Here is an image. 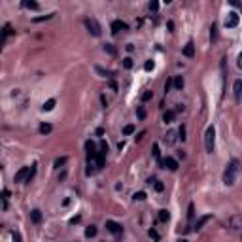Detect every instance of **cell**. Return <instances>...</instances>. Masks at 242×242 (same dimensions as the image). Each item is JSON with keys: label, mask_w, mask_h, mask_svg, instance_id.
Returning a JSON list of instances; mask_svg holds the SVG:
<instances>
[{"label": "cell", "mask_w": 242, "mask_h": 242, "mask_svg": "<svg viewBox=\"0 0 242 242\" xmlns=\"http://www.w3.org/2000/svg\"><path fill=\"white\" fill-rule=\"evenodd\" d=\"M238 170H240V163H238V159H233L229 165H227L225 172H223V183H225V186H233V183L237 182Z\"/></svg>", "instance_id": "cell-1"}, {"label": "cell", "mask_w": 242, "mask_h": 242, "mask_svg": "<svg viewBox=\"0 0 242 242\" xmlns=\"http://www.w3.org/2000/svg\"><path fill=\"white\" fill-rule=\"evenodd\" d=\"M214 146H216V129H214V125H210L204 132V148L208 153H212L214 151Z\"/></svg>", "instance_id": "cell-2"}, {"label": "cell", "mask_w": 242, "mask_h": 242, "mask_svg": "<svg viewBox=\"0 0 242 242\" xmlns=\"http://www.w3.org/2000/svg\"><path fill=\"white\" fill-rule=\"evenodd\" d=\"M83 23H85V27H87V30L91 32V34H93V36H100V25H98V21L95 19V17H87V19H85L83 21Z\"/></svg>", "instance_id": "cell-3"}, {"label": "cell", "mask_w": 242, "mask_h": 242, "mask_svg": "<svg viewBox=\"0 0 242 242\" xmlns=\"http://www.w3.org/2000/svg\"><path fill=\"white\" fill-rule=\"evenodd\" d=\"M85 149H87V163H95V155H97V144L87 140L85 142Z\"/></svg>", "instance_id": "cell-4"}, {"label": "cell", "mask_w": 242, "mask_h": 242, "mask_svg": "<svg viewBox=\"0 0 242 242\" xmlns=\"http://www.w3.org/2000/svg\"><path fill=\"white\" fill-rule=\"evenodd\" d=\"M238 21H240L238 13H237V11H231L229 15H227V19H225V27H227V28H234V27L238 25Z\"/></svg>", "instance_id": "cell-5"}, {"label": "cell", "mask_w": 242, "mask_h": 242, "mask_svg": "<svg viewBox=\"0 0 242 242\" xmlns=\"http://www.w3.org/2000/svg\"><path fill=\"white\" fill-rule=\"evenodd\" d=\"M119 30H129V25H127L125 21H121V19L112 21V32L113 34H119Z\"/></svg>", "instance_id": "cell-6"}, {"label": "cell", "mask_w": 242, "mask_h": 242, "mask_svg": "<svg viewBox=\"0 0 242 242\" xmlns=\"http://www.w3.org/2000/svg\"><path fill=\"white\" fill-rule=\"evenodd\" d=\"M10 34H13V28H11V25H4L2 32H0V51H2V47H4V44H6V38H8Z\"/></svg>", "instance_id": "cell-7"}, {"label": "cell", "mask_w": 242, "mask_h": 242, "mask_svg": "<svg viewBox=\"0 0 242 242\" xmlns=\"http://www.w3.org/2000/svg\"><path fill=\"white\" fill-rule=\"evenodd\" d=\"M161 165H163V168H168V170H178V161L174 159V157H165L161 161Z\"/></svg>", "instance_id": "cell-8"}, {"label": "cell", "mask_w": 242, "mask_h": 242, "mask_svg": "<svg viewBox=\"0 0 242 242\" xmlns=\"http://www.w3.org/2000/svg\"><path fill=\"white\" fill-rule=\"evenodd\" d=\"M106 229H108L112 234H121L123 227H121L119 223H116V221H106Z\"/></svg>", "instance_id": "cell-9"}, {"label": "cell", "mask_w": 242, "mask_h": 242, "mask_svg": "<svg viewBox=\"0 0 242 242\" xmlns=\"http://www.w3.org/2000/svg\"><path fill=\"white\" fill-rule=\"evenodd\" d=\"M28 167H23V168H19L17 172H15V176H13V182H23V180H27V174H28Z\"/></svg>", "instance_id": "cell-10"}, {"label": "cell", "mask_w": 242, "mask_h": 242, "mask_svg": "<svg viewBox=\"0 0 242 242\" xmlns=\"http://www.w3.org/2000/svg\"><path fill=\"white\" fill-rule=\"evenodd\" d=\"M240 219H242V218H240V214H234V216L229 219V221H227V225H229L233 231H238V227H240Z\"/></svg>", "instance_id": "cell-11"}, {"label": "cell", "mask_w": 242, "mask_h": 242, "mask_svg": "<svg viewBox=\"0 0 242 242\" xmlns=\"http://www.w3.org/2000/svg\"><path fill=\"white\" fill-rule=\"evenodd\" d=\"M183 55L189 57V59L195 57V44H193V42H187V44H186V47H183Z\"/></svg>", "instance_id": "cell-12"}, {"label": "cell", "mask_w": 242, "mask_h": 242, "mask_svg": "<svg viewBox=\"0 0 242 242\" xmlns=\"http://www.w3.org/2000/svg\"><path fill=\"white\" fill-rule=\"evenodd\" d=\"M240 95H242V81L237 80L234 81V100L240 102Z\"/></svg>", "instance_id": "cell-13"}, {"label": "cell", "mask_w": 242, "mask_h": 242, "mask_svg": "<svg viewBox=\"0 0 242 242\" xmlns=\"http://www.w3.org/2000/svg\"><path fill=\"white\" fill-rule=\"evenodd\" d=\"M174 117H176V112L174 110H167L165 113H163V121H165V123H172Z\"/></svg>", "instance_id": "cell-14"}, {"label": "cell", "mask_w": 242, "mask_h": 242, "mask_svg": "<svg viewBox=\"0 0 242 242\" xmlns=\"http://www.w3.org/2000/svg\"><path fill=\"white\" fill-rule=\"evenodd\" d=\"M30 219H32V223H40L42 221V212L40 210H32L30 212Z\"/></svg>", "instance_id": "cell-15"}, {"label": "cell", "mask_w": 242, "mask_h": 242, "mask_svg": "<svg viewBox=\"0 0 242 242\" xmlns=\"http://www.w3.org/2000/svg\"><path fill=\"white\" fill-rule=\"evenodd\" d=\"M165 142H167L168 146L174 144V142H176V132H174V131H168V132L165 134Z\"/></svg>", "instance_id": "cell-16"}, {"label": "cell", "mask_w": 242, "mask_h": 242, "mask_svg": "<svg viewBox=\"0 0 242 242\" xmlns=\"http://www.w3.org/2000/svg\"><path fill=\"white\" fill-rule=\"evenodd\" d=\"M210 218H212V216H202V218H201V219H199V221L195 223V231H199V229H202V225H204L206 221H210Z\"/></svg>", "instance_id": "cell-17"}, {"label": "cell", "mask_w": 242, "mask_h": 242, "mask_svg": "<svg viewBox=\"0 0 242 242\" xmlns=\"http://www.w3.org/2000/svg\"><path fill=\"white\" fill-rule=\"evenodd\" d=\"M23 6H25V8H28V10H38L40 8V4L38 2H32V0H25Z\"/></svg>", "instance_id": "cell-18"}, {"label": "cell", "mask_w": 242, "mask_h": 242, "mask_svg": "<svg viewBox=\"0 0 242 242\" xmlns=\"http://www.w3.org/2000/svg\"><path fill=\"white\" fill-rule=\"evenodd\" d=\"M168 219H170L168 210H159V221H168Z\"/></svg>", "instance_id": "cell-19"}, {"label": "cell", "mask_w": 242, "mask_h": 242, "mask_svg": "<svg viewBox=\"0 0 242 242\" xmlns=\"http://www.w3.org/2000/svg\"><path fill=\"white\" fill-rule=\"evenodd\" d=\"M95 234H97V227H95V225H89L87 229H85V237L91 238V237H95Z\"/></svg>", "instance_id": "cell-20"}, {"label": "cell", "mask_w": 242, "mask_h": 242, "mask_svg": "<svg viewBox=\"0 0 242 242\" xmlns=\"http://www.w3.org/2000/svg\"><path fill=\"white\" fill-rule=\"evenodd\" d=\"M172 83H174V87H176V89H182V87H183V78H182V76H176Z\"/></svg>", "instance_id": "cell-21"}, {"label": "cell", "mask_w": 242, "mask_h": 242, "mask_svg": "<svg viewBox=\"0 0 242 242\" xmlns=\"http://www.w3.org/2000/svg\"><path fill=\"white\" fill-rule=\"evenodd\" d=\"M53 106H55V100H53V98H49L47 102H44V106H42V110L49 112V110H53Z\"/></svg>", "instance_id": "cell-22"}, {"label": "cell", "mask_w": 242, "mask_h": 242, "mask_svg": "<svg viewBox=\"0 0 242 242\" xmlns=\"http://www.w3.org/2000/svg\"><path fill=\"white\" fill-rule=\"evenodd\" d=\"M104 51H106V53H110V55H116V53H117V49L113 47L112 44H104Z\"/></svg>", "instance_id": "cell-23"}, {"label": "cell", "mask_w": 242, "mask_h": 242, "mask_svg": "<svg viewBox=\"0 0 242 242\" xmlns=\"http://www.w3.org/2000/svg\"><path fill=\"white\" fill-rule=\"evenodd\" d=\"M40 132H42V134L51 132V125H49V123H42V125H40Z\"/></svg>", "instance_id": "cell-24"}, {"label": "cell", "mask_w": 242, "mask_h": 242, "mask_svg": "<svg viewBox=\"0 0 242 242\" xmlns=\"http://www.w3.org/2000/svg\"><path fill=\"white\" fill-rule=\"evenodd\" d=\"M151 97H153V91H144V93H142V102L151 100Z\"/></svg>", "instance_id": "cell-25"}, {"label": "cell", "mask_w": 242, "mask_h": 242, "mask_svg": "<svg viewBox=\"0 0 242 242\" xmlns=\"http://www.w3.org/2000/svg\"><path fill=\"white\" fill-rule=\"evenodd\" d=\"M34 174H36V165H32V168L28 170V174H27V180H25V182L28 183V182H30L32 178H34Z\"/></svg>", "instance_id": "cell-26"}, {"label": "cell", "mask_w": 242, "mask_h": 242, "mask_svg": "<svg viewBox=\"0 0 242 242\" xmlns=\"http://www.w3.org/2000/svg\"><path fill=\"white\" fill-rule=\"evenodd\" d=\"M123 68H127V70L132 68V59H131V57H125V59H123Z\"/></svg>", "instance_id": "cell-27"}, {"label": "cell", "mask_w": 242, "mask_h": 242, "mask_svg": "<svg viewBox=\"0 0 242 242\" xmlns=\"http://www.w3.org/2000/svg\"><path fill=\"white\" fill-rule=\"evenodd\" d=\"M132 199H134V201H144V199H146V193H144V191H138V193L132 195Z\"/></svg>", "instance_id": "cell-28"}, {"label": "cell", "mask_w": 242, "mask_h": 242, "mask_svg": "<svg viewBox=\"0 0 242 242\" xmlns=\"http://www.w3.org/2000/svg\"><path fill=\"white\" fill-rule=\"evenodd\" d=\"M153 157H155V159H157V161L161 163V151H159V146H157V144L153 146Z\"/></svg>", "instance_id": "cell-29"}, {"label": "cell", "mask_w": 242, "mask_h": 242, "mask_svg": "<svg viewBox=\"0 0 242 242\" xmlns=\"http://www.w3.org/2000/svg\"><path fill=\"white\" fill-rule=\"evenodd\" d=\"M193 216H195V206L189 204V208H187V219H193Z\"/></svg>", "instance_id": "cell-30"}, {"label": "cell", "mask_w": 242, "mask_h": 242, "mask_svg": "<svg viewBox=\"0 0 242 242\" xmlns=\"http://www.w3.org/2000/svg\"><path fill=\"white\" fill-rule=\"evenodd\" d=\"M136 116H138V119H144V117H146V110L142 108V106H138V110H136Z\"/></svg>", "instance_id": "cell-31"}, {"label": "cell", "mask_w": 242, "mask_h": 242, "mask_svg": "<svg viewBox=\"0 0 242 242\" xmlns=\"http://www.w3.org/2000/svg\"><path fill=\"white\" fill-rule=\"evenodd\" d=\"M134 132V125H127L125 129H123V134H127V136H129V134H132Z\"/></svg>", "instance_id": "cell-32"}, {"label": "cell", "mask_w": 242, "mask_h": 242, "mask_svg": "<svg viewBox=\"0 0 242 242\" xmlns=\"http://www.w3.org/2000/svg\"><path fill=\"white\" fill-rule=\"evenodd\" d=\"M153 187L157 189V191H163V189H165V186H163V183H161L159 180H153Z\"/></svg>", "instance_id": "cell-33"}, {"label": "cell", "mask_w": 242, "mask_h": 242, "mask_svg": "<svg viewBox=\"0 0 242 242\" xmlns=\"http://www.w3.org/2000/svg\"><path fill=\"white\" fill-rule=\"evenodd\" d=\"M178 134H180V140H182V142L186 140V127H183V125L180 127V131H178Z\"/></svg>", "instance_id": "cell-34"}, {"label": "cell", "mask_w": 242, "mask_h": 242, "mask_svg": "<svg viewBox=\"0 0 242 242\" xmlns=\"http://www.w3.org/2000/svg\"><path fill=\"white\" fill-rule=\"evenodd\" d=\"M149 237H151L153 240H159V233L155 231V229H149Z\"/></svg>", "instance_id": "cell-35"}, {"label": "cell", "mask_w": 242, "mask_h": 242, "mask_svg": "<svg viewBox=\"0 0 242 242\" xmlns=\"http://www.w3.org/2000/svg\"><path fill=\"white\" fill-rule=\"evenodd\" d=\"M144 68H146V70H153V68H155V62H153V61H148L146 65H144Z\"/></svg>", "instance_id": "cell-36"}, {"label": "cell", "mask_w": 242, "mask_h": 242, "mask_svg": "<svg viewBox=\"0 0 242 242\" xmlns=\"http://www.w3.org/2000/svg\"><path fill=\"white\" fill-rule=\"evenodd\" d=\"M65 163H66V157H61V159L55 161V167H61V165H65Z\"/></svg>", "instance_id": "cell-37"}, {"label": "cell", "mask_w": 242, "mask_h": 242, "mask_svg": "<svg viewBox=\"0 0 242 242\" xmlns=\"http://www.w3.org/2000/svg\"><path fill=\"white\" fill-rule=\"evenodd\" d=\"M170 87H172V80H167V83H165V93H168Z\"/></svg>", "instance_id": "cell-38"}, {"label": "cell", "mask_w": 242, "mask_h": 242, "mask_svg": "<svg viewBox=\"0 0 242 242\" xmlns=\"http://www.w3.org/2000/svg\"><path fill=\"white\" fill-rule=\"evenodd\" d=\"M53 15H46V17H36L34 19V23H40V21H47V19H51Z\"/></svg>", "instance_id": "cell-39"}, {"label": "cell", "mask_w": 242, "mask_h": 242, "mask_svg": "<svg viewBox=\"0 0 242 242\" xmlns=\"http://www.w3.org/2000/svg\"><path fill=\"white\" fill-rule=\"evenodd\" d=\"M97 72L98 74H102V76H110V72H106L104 68H100V66H97Z\"/></svg>", "instance_id": "cell-40"}, {"label": "cell", "mask_w": 242, "mask_h": 242, "mask_svg": "<svg viewBox=\"0 0 242 242\" xmlns=\"http://www.w3.org/2000/svg\"><path fill=\"white\" fill-rule=\"evenodd\" d=\"M157 8H159L157 2H151V4H149V10H151V11H157Z\"/></svg>", "instance_id": "cell-41"}, {"label": "cell", "mask_w": 242, "mask_h": 242, "mask_svg": "<svg viewBox=\"0 0 242 242\" xmlns=\"http://www.w3.org/2000/svg\"><path fill=\"white\" fill-rule=\"evenodd\" d=\"M13 242H21V234L19 233H13Z\"/></svg>", "instance_id": "cell-42"}, {"label": "cell", "mask_w": 242, "mask_h": 242, "mask_svg": "<svg viewBox=\"0 0 242 242\" xmlns=\"http://www.w3.org/2000/svg\"><path fill=\"white\" fill-rule=\"evenodd\" d=\"M110 87H112L113 91H117V83H116V81H113V80H112V81H110Z\"/></svg>", "instance_id": "cell-43"}, {"label": "cell", "mask_w": 242, "mask_h": 242, "mask_svg": "<svg viewBox=\"0 0 242 242\" xmlns=\"http://www.w3.org/2000/svg\"><path fill=\"white\" fill-rule=\"evenodd\" d=\"M144 136H146V131H142V132L138 134V136H136V140H142V138H144Z\"/></svg>", "instance_id": "cell-44"}, {"label": "cell", "mask_w": 242, "mask_h": 242, "mask_svg": "<svg viewBox=\"0 0 242 242\" xmlns=\"http://www.w3.org/2000/svg\"><path fill=\"white\" fill-rule=\"evenodd\" d=\"M127 51L132 53V51H134V46H132V44H129V46H127Z\"/></svg>", "instance_id": "cell-45"}, {"label": "cell", "mask_w": 242, "mask_h": 242, "mask_svg": "<svg viewBox=\"0 0 242 242\" xmlns=\"http://www.w3.org/2000/svg\"><path fill=\"white\" fill-rule=\"evenodd\" d=\"M180 242H187V240H180Z\"/></svg>", "instance_id": "cell-46"}, {"label": "cell", "mask_w": 242, "mask_h": 242, "mask_svg": "<svg viewBox=\"0 0 242 242\" xmlns=\"http://www.w3.org/2000/svg\"><path fill=\"white\" fill-rule=\"evenodd\" d=\"M0 199H2V195H0Z\"/></svg>", "instance_id": "cell-47"}]
</instances>
